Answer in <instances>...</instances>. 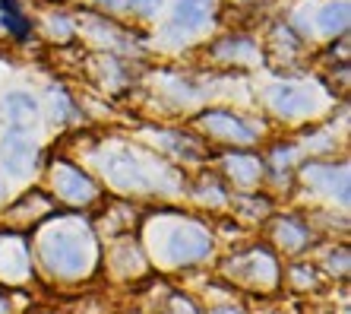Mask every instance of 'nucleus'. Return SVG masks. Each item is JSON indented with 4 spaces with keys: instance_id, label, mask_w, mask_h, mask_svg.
Listing matches in <instances>:
<instances>
[{
    "instance_id": "8",
    "label": "nucleus",
    "mask_w": 351,
    "mask_h": 314,
    "mask_svg": "<svg viewBox=\"0 0 351 314\" xmlns=\"http://www.w3.org/2000/svg\"><path fill=\"white\" fill-rule=\"evenodd\" d=\"M108 175L114 178L117 184H123V188H133V184H143V172H139V166L133 162L130 153H117V156L108 159Z\"/></svg>"
},
{
    "instance_id": "10",
    "label": "nucleus",
    "mask_w": 351,
    "mask_h": 314,
    "mask_svg": "<svg viewBox=\"0 0 351 314\" xmlns=\"http://www.w3.org/2000/svg\"><path fill=\"white\" fill-rule=\"evenodd\" d=\"M58 172L64 175V178H60V188H64V194H66V197H76V200H82V197H92V184L86 181V175L73 172V168H66V166H60Z\"/></svg>"
},
{
    "instance_id": "12",
    "label": "nucleus",
    "mask_w": 351,
    "mask_h": 314,
    "mask_svg": "<svg viewBox=\"0 0 351 314\" xmlns=\"http://www.w3.org/2000/svg\"><path fill=\"white\" fill-rule=\"evenodd\" d=\"M123 7L133 10V13H143V16H149V13H156V10L162 7V0H123Z\"/></svg>"
},
{
    "instance_id": "6",
    "label": "nucleus",
    "mask_w": 351,
    "mask_h": 314,
    "mask_svg": "<svg viewBox=\"0 0 351 314\" xmlns=\"http://www.w3.org/2000/svg\"><path fill=\"white\" fill-rule=\"evenodd\" d=\"M348 16H351V7H348V3H345V0H332V3H326V7L319 10V16H317L319 32L342 35L345 29H348Z\"/></svg>"
},
{
    "instance_id": "1",
    "label": "nucleus",
    "mask_w": 351,
    "mask_h": 314,
    "mask_svg": "<svg viewBox=\"0 0 351 314\" xmlns=\"http://www.w3.org/2000/svg\"><path fill=\"white\" fill-rule=\"evenodd\" d=\"M45 257L48 264L60 273H80L82 267L89 264V245L73 235V232H58L45 241Z\"/></svg>"
},
{
    "instance_id": "11",
    "label": "nucleus",
    "mask_w": 351,
    "mask_h": 314,
    "mask_svg": "<svg viewBox=\"0 0 351 314\" xmlns=\"http://www.w3.org/2000/svg\"><path fill=\"white\" fill-rule=\"evenodd\" d=\"M0 10H3V23L10 25V32L16 35V38H25L29 35V29H25V19L19 16V10L13 0H0Z\"/></svg>"
},
{
    "instance_id": "13",
    "label": "nucleus",
    "mask_w": 351,
    "mask_h": 314,
    "mask_svg": "<svg viewBox=\"0 0 351 314\" xmlns=\"http://www.w3.org/2000/svg\"><path fill=\"white\" fill-rule=\"evenodd\" d=\"M231 168H237V172L244 175V181H250V178H254V172H256V166L250 162V159H231Z\"/></svg>"
},
{
    "instance_id": "14",
    "label": "nucleus",
    "mask_w": 351,
    "mask_h": 314,
    "mask_svg": "<svg viewBox=\"0 0 351 314\" xmlns=\"http://www.w3.org/2000/svg\"><path fill=\"white\" fill-rule=\"evenodd\" d=\"M215 314H237V311H231V308H221V311H215Z\"/></svg>"
},
{
    "instance_id": "9",
    "label": "nucleus",
    "mask_w": 351,
    "mask_h": 314,
    "mask_svg": "<svg viewBox=\"0 0 351 314\" xmlns=\"http://www.w3.org/2000/svg\"><path fill=\"white\" fill-rule=\"evenodd\" d=\"M203 121L213 127V131H219V133H228V137H237V140H254V131H250L244 121L225 115V111H209Z\"/></svg>"
},
{
    "instance_id": "3",
    "label": "nucleus",
    "mask_w": 351,
    "mask_h": 314,
    "mask_svg": "<svg viewBox=\"0 0 351 314\" xmlns=\"http://www.w3.org/2000/svg\"><path fill=\"white\" fill-rule=\"evenodd\" d=\"M209 251V238H206L199 229H178L168 238V254H171L174 264L180 260H196V257H203Z\"/></svg>"
},
{
    "instance_id": "5",
    "label": "nucleus",
    "mask_w": 351,
    "mask_h": 314,
    "mask_svg": "<svg viewBox=\"0 0 351 314\" xmlns=\"http://www.w3.org/2000/svg\"><path fill=\"white\" fill-rule=\"evenodd\" d=\"M3 111H7L10 124L16 127V131H25L38 117V105H35V99L29 92H10L7 99H3Z\"/></svg>"
},
{
    "instance_id": "2",
    "label": "nucleus",
    "mask_w": 351,
    "mask_h": 314,
    "mask_svg": "<svg viewBox=\"0 0 351 314\" xmlns=\"http://www.w3.org/2000/svg\"><path fill=\"white\" fill-rule=\"evenodd\" d=\"M35 166V143L25 137L23 131H13L3 137V168H7L13 178H25Z\"/></svg>"
},
{
    "instance_id": "4",
    "label": "nucleus",
    "mask_w": 351,
    "mask_h": 314,
    "mask_svg": "<svg viewBox=\"0 0 351 314\" xmlns=\"http://www.w3.org/2000/svg\"><path fill=\"white\" fill-rule=\"evenodd\" d=\"M269 99H272V105H276V111H282V115H288V117L304 115V111L313 108L311 96L304 89H298V86H272Z\"/></svg>"
},
{
    "instance_id": "7",
    "label": "nucleus",
    "mask_w": 351,
    "mask_h": 314,
    "mask_svg": "<svg viewBox=\"0 0 351 314\" xmlns=\"http://www.w3.org/2000/svg\"><path fill=\"white\" fill-rule=\"evenodd\" d=\"M209 13H213V3H209V0H178V10H174V25L199 29V25L209 19Z\"/></svg>"
}]
</instances>
